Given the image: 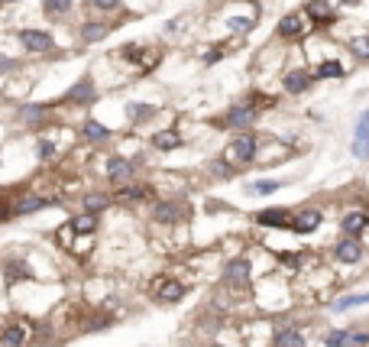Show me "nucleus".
Wrapping results in <instances>:
<instances>
[{
  "label": "nucleus",
  "instance_id": "obj_15",
  "mask_svg": "<svg viewBox=\"0 0 369 347\" xmlns=\"http://www.w3.org/2000/svg\"><path fill=\"white\" fill-rule=\"evenodd\" d=\"M26 341H29V331H26L23 324H7L3 335H0V344L3 347H23Z\"/></svg>",
  "mask_w": 369,
  "mask_h": 347
},
{
  "label": "nucleus",
  "instance_id": "obj_18",
  "mask_svg": "<svg viewBox=\"0 0 369 347\" xmlns=\"http://www.w3.org/2000/svg\"><path fill=\"white\" fill-rule=\"evenodd\" d=\"M366 227H369V214H366V211H350V214L344 218V231H346V234L357 237V234H363Z\"/></svg>",
  "mask_w": 369,
  "mask_h": 347
},
{
  "label": "nucleus",
  "instance_id": "obj_17",
  "mask_svg": "<svg viewBox=\"0 0 369 347\" xmlns=\"http://www.w3.org/2000/svg\"><path fill=\"white\" fill-rule=\"evenodd\" d=\"M107 175H111V182H126L133 175V162L113 156V159H107Z\"/></svg>",
  "mask_w": 369,
  "mask_h": 347
},
{
  "label": "nucleus",
  "instance_id": "obj_43",
  "mask_svg": "<svg viewBox=\"0 0 369 347\" xmlns=\"http://www.w3.org/2000/svg\"><path fill=\"white\" fill-rule=\"evenodd\" d=\"M3 3H13V0H3Z\"/></svg>",
  "mask_w": 369,
  "mask_h": 347
},
{
  "label": "nucleus",
  "instance_id": "obj_30",
  "mask_svg": "<svg viewBox=\"0 0 369 347\" xmlns=\"http://www.w3.org/2000/svg\"><path fill=\"white\" fill-rule=\"evenodd\" d=\"M279 182H272V179H259V182H253L249 185V192H256V195H272V192H279Z\"/></svg>",
  "mask_w": 369,
  "mask_h": 347
},
{
  "label": "nucleus",
  "instance_id": "obj_19",
  "mask_svg": "<svg viewBox=\"0 0 369 347\" xmlns=\"http://www.w3.org/2000/svg\"><path fill=\"white\" fill-rule=\"evenodd\" d=\"M81 137L91 140V143H104V140H111V127L98 124V120H85V127H81Z\"/></svg>",
  "mask_w": 369,
  "mask_h": 347
},
{
  "label": "nucleus",
  "instance_id": "obj_33",
  "mask_svg": "<svg viewBox=\"0 0 369 347\" xmlns=\"http://www.w3.org/2000/svg\"><path fill=\"white\" fill-rule=\"evenodd\" d=\"M346 337H350V331H331V335L324 337V344L327 347H346Z\"/></svg>",
  "mask_w": 369,
  "mask_h": 347
},
{
  "label": "nucleus",
  "instance_id": "obj_26",
  "mask_svg": "<svg viewBox=\"0 0 369 347\" xmlns=\"http://www.w3.org/2000/svg\"><path fill=\"white\" fill-rule=\"evenodd\" d=\"M314 78H344V65L340 62H320L318 65V72H314Z\"/></svg>",
  "mask_w": 369,
  "mask_h": 347
},
{
  "label": "nucleus",
  "instance_id": "obj_31",
  "mask_svg": "<svg viewBox=\"0 0 369 347\" xmlns=\"http://www.w3.org/2000/svg\"><path fill=\"white\" fill-rule=\"evenodd\" d=\"M68 10H72V0H46V13L49 16H62Z\"/></svg>",
  "mask_w": 369,
  "mask_h": 347
},
{
  "label": "nucleus",
  "instance_id": "obj_1",
  "mask_svg": "<svg viewBox=\"0 0 369 347\" xmlns=\"http://www.w3.org/2000/svg\"><path fill=\"white\" fill-rule=\"evenodd\" d=\"M256 149H259V140L253 137V133H240V137H234L230 149H227V159H234V162H253Z\"/></svg>",
  "mask_w": 369,
  "mask_h": 347
},
{
  "label": "nucleus",
  "instance_id": "obj_11",
  "mask_svg": "<svg viewBox=\"0 0 369 347\" xmlns=\"http://www.w3.org/2000/svg\"><path fill=\"white\" fill-rule=\"evenodd\" d=\"M311 81H314V75L305 72V68H295V72H288L282 78V85L288 94H301V91H308L311 88Z\"/></svg>",
  "mask_w": 369,
  "mask_h": 347
},
{
  "label": "nucleus",
  "instance_id": "obj_3",
  "mask_svg": "<svg viewBox=\"0 0 369 347\" xmlns=\"http://www.w3.org/2000/svg\"><path fill=\"white\" fill-rule=\"evenodd\" d=\"M20 42H23L29 52H49L55 42H52V33H42V29H23L20 33Z\"/></svg>",
  "mask_w": 369,
  "mask_h": 347
},
{
  "label": "nucleus",
  "instance_id": "obj_25",
  "mask_svg": "<svg viewBox=\"0 0 369 347\" xmlns=\"http://www.w3.org/2000/svg\"><path fill=\"white\" fill-rule=\"evenodd\" d=\"M42 208H49V201L29 195V198H23L20 205H16V214H33V211H42Z\"/></svg>",
  "mask_w": 369,
  "mask_h": 347
},
{
  "label": "nucleus",
  "instance_id": "obj_39",
  "mask_svg": "<svg viewBox=\"0 0 369 347\" xmlns=\"http://www.w3.org/2000/svg\"><path fill=\"white\" fill-rule=\"evenodd\" d=\"M221 55H223V52H221V49H210V52H204V62H208V65H214V62H221Z\"/></svg>",
  "mask_w": 369,
  "mask_h": 347
},
{
  "label": "nucleus",
  "instance_id": "obj_40",
  "mask_svg": "<svg viewBox=\"0 0 369 347\" xmlns=\"http://www.w3.org/2000/svg\"><path fill=\"white\" fill-rule=\"evenodd\" d=\"M282 263H288V266H298V263H301V257H292V253H288V257H282Z\"/></svg>",
  "mask_w": 369,
  "mask_h": 347
},
{
  "label": "nucleus",
  "instance_id": "obj_27",
  "mask_svg": "<svg viewBox=\"0 0 369 347\" xmlns=\"http://www.w3.org/2000/svg\"><path fill=\"white\" fill-rule=\"evenodd\" d=\"M126 111H130V120H133V124H139V120H149V117H156V107H152V104H130Z\"/></svg>",
  "mask_w": 369,
  "mask_h": 347
},
{
  "label": "nucleus",
  "instance_id": "obj_20",
  "mask_svg": "<svg viewBox=\"0 0 369 347\" xmlns=\"http://www.w3.org/2000/svg\"><path fill=\"white\" fill-rule=\"evenodd\" d=\"M152 143H156V149H162V153H172V149L182 146V137H178L175 130H162V133L152 137Z\"/></svg>",
  "mask_w": 369,
  "mask_h": 347
},
{
  "label": "nucleus",
  "instance_id": "obj_32",
  "mask_svg": "<svg viewBox=\"0 0 369 347\" xmlns=\"http://www.w3.org/2000/svg\"><path fill=\"white\" fill-rule=\"evenodd\" d=\"M149 195V185H126V188H120V198H146Z\"/></svg>",
  "mask_w": 369,
  "mask_h": 347
},
{
  "label": "nucleus",
  "instance_id": "obj_16",
  "mask_svg": "<svg viewBox=\"0 0 369 347\" xmlns=\"http://www.w3.org/2000/svg\"><path fill=\"white\" fill-rule=\"evenodd\" d=\"M20 120L26 127H39L42 120H49V104H26L23 114H20Z\"/></svg>",
  "mask_w": 369,
  "mask_h": 347
},
{
  "label": "nucleus",
  "instance_id": "obj_42",
  "mask_svg": "<svg viewBox=\"0 0 369 347\" xmlns=\"http://www.w3.org/2000/svg\"><path fill=\"white\" fill-rule=\"evenodd\" d=\"M210 347H223V344H210Z\"/></svg>",
  "mask_w": 369,
  "mask_h": 347
},
{
  "label": "nucleus",
  "instance_id": "obj_8",
  "mask_svg": "<svg viewBox=\"0 0 369 347\" xmlns=\"http://www.w3.org/2000/svg\"><path fill=\"white\" fill-rule=\"evenodd\" d=\"M152 218L162 224H175L184 218V205L182 201H159L156 208H152Z\"/></svg>",
  "mask_w": 369,
  "mask_h": 347
},
{
  "label": "nucleus",
  "instance_id": "obj_28",
  "mask_svg": "<svg viewBox=\"0 0 369 347\" xmlns=\"http://www.w3.org/2000/svg\"><path fill=\"white\" fill-rule=\"evenodd\" d=\"M350 52H353L357 59H369V33L350 39Z\"/></svg>",
  "mask_w": 369,
  "mask_h": 347
},
{
  "label": "nucleus",
  "instance_id": "obj_41",
  "mask_svg": "<svg viewBox=\"0 0 369 347\" xmlns=\"http://www.w3.org/2000/svg\"><path fill=\"white\" fill-rule=\"evenodd\" d=\"M344 7H357V3H363V0H340Z\"/></svg>",
  "mask_w": 369,
  "mask_h": 347
},
{
  "label": "nucleus",
  "instance_id": "obj_4",
  "mask_svg": "<svg viewBox=\"0 0 369 347\" xmlns=\"http://www.w3.org/2000/svg\"><path fill=\"white\" fill-rule=\"evenodd\" d=\"M353 156L357 159H369V111L359 117V124H357V133H353Z\"/></svg>",
  "mask_w": 369,
  "mask_h": 347
},
{
  "label": "nucleus",
  "instance_id": "obj_38",
  "mask_svg": "<svg viewBox=\"0 0 369 347\" xmlns=\"http://www.w3.org/2000/svg\"><path fill=\"white\" fill-rule=\"evenodd\" d=\"M91 3H94L98 10H117V7H120V0H91Z\"/></svg>",
  "mask_w": 369,
  "mask_h": 347
},
{
  "label": "nucleus",
  "instance_id": "obj_5",
  "mask_svg": "<svg viewBox=\"0 0 369 347\" xmlns=\"http://www.w3.org/2000/svg\"><path fill=\"white\" fill-rule=\"evenodd\" d=\"M152 292H156L162 302H182L184 285L178 283V279H156V283H152Z\"/></svg>",
  "mask_w": 369,
  "mask_h": 347
},
{
  "label": "nucleus",
  "instance_id": "obj_21",
  "mask_svg": "<svg viewBox=\"0 0 369 347\" xmlns=\"http://www.w3.org/2000/svg\"><path fill=\"white\" fill-rule=\"evenodd\" d=\"M94 227H98V214H91V211H85V214L72 218V231H74V234H91Z\"/></svg>",
  "mask_w": 369,
  "mask_h": 347
},
{
  "label": "nucleus",
  "instance_id": "obj_23",
  "mask_svg": "<svg viewBox=\"0 0 369 347\" xmlns=\"http://www.w3.org/2000/svg\"><path fill=\"white\" fill-rule=\"evenodd\" d=\"M107 205H111V198L104 192H87L85 195V211H91V214H100Z\"/></svg>",
  "mask_w": 369,
  "mask_h": 347
},
{
  "label": "nucleus",
  "instance_id": "obj_35",
  "mask_svg": "<svg viewBox=\"0 0 369 347\" xmlns=\"http://www.w3.org/2000/svg\"><path fill=\"white\" fill-rule=\"evenodd\" d=\"M20 276H26V270H23V263H7V285H13Z\"/></svg>",
  "mask_w": 369,
  "mask_h": 347
},
{
  "label": "nucleus",
  "instance_id": "obj_10",
  "mask_svg": "<svg viewBox=\"0 0 369 347\" xmlns=\"http://www.w3.org/2000/svg\"><path fill=\"white\" fill-rule=\"evenodd\" d=\"M333 253H337V260H340V263H359V260H363V244H359L357 237L350 234L346 240H340V244H337V250H333Z\"/></svg>",
  "mask_w": 369,
  "mask_h": 347
},
{
  "label": "nucleus",
  "instance_id": "obj_7",
  "mask_svg": "<svg viewBox=\"0 0 369 347\" xmlns=\"http://www.w3.org/2000/svg\"><path fill=\"white\" fill-rule=\"evenodd\" d=\"M292 211H285V208H266V211H259L256 214V221L262 224V227H292Z\"/></svg>",
  "mask_w": 369,
  "mask_h": 347
},
{
  "label": "nucleus",
  "instance_id": "obj_22",
  "mask_svg": "<svg viewBox=\"0 0 369 347\" xmlns=\"http://www.w3.org/2000/svg\"><path fill=\"white\" fill-rule=\"evenodd\" d=\"M107 33H111V29H107L104 23H85L81 26V39H85V42H100V39H107Z\"/></svg>",
  "mask_w": 369,
  "mask_h": 347
},
{
  "label": "nucleus",
  "instance_id": "obj_34",
  "mask_svg": "<svg viewBox=\"0 0 369 347\" xmlns=\"http://www.w3.org/2000/svg\"><path fill=\"white\" fill-rule=\"evenodd\" d=\"M346 347H369V335H366V331H350Z\"/></svg>",
  "mask_w": 369,
  "mask_h": 347
},
{
  "label": "nucleus",
  "instance_id": "obj_2",
  "mask_svg": "<svg viewBox=\"0 0 369 347\" xmlns=\"http://www.w3.org/2000/svg\"><path fill=\"white\" fill-rule=\"evenodd\" d=\"M223 283L234 285V289H246L249 285V263L246 260H230L223 270Z\"/></svg>",
  "mask_w": 369,
  "mask_h": 347
},
{
  "label": "nucleus",
  "instance_id": "obj_14",
  "mask_svg": "<svg viewBox=\"0 0 369 347\" xmlns=\"http://www.w3.org/2000/svg\"><path fill=\"white\" fill-rule=\"evenodd\" d=\"M279 36H285V39H301L305 36V23H301L298 13H288V16L279 20Z\"/></svg>",
  "mask_w": 369,
  "mask_h": 347
},
{
  "label": "nucleus",
  "instance_id": "obj_24",
  "mask_svg": "<svg viewBox=\"0 0 369 347\" xmlns=\"http://www.w3.org/2000/svg\"><path fill=\"white\" fill-rule=\"evenodd\" d=\"M275 347H305V337L298 335L295 328H285L275 335Z\"/></svg>",
  "mask_w": 369,
  "mask_h": 347
},
{
  "label": "nucleus",
  "instance_id": "obj_9",
  "mask_svg": "<svg viewBox=\"0 0 369 347\" xmlns=\"http://www.w3.org/2000/svg\"><path fill=\"white\" fill-rule=\"evenodd\" d=\"M256 117H259V111L253 104H240V107H234V111L227 114V124L236 127V130H246V127L256 124Z\"/></svg>",
  "mask_w": 369,
  "mask_h": 347
},
{
  "label": "nucleus",
  "instance_id": "obj_37",
  "mask_svg": "<svg viewBox=\"0 0 369 347\" xmlns=\"http://www.w3.org/2000/svg\"><path fill=\"white\" fill-rule=\"evenodd\" d=\"M52 156H55V146H52L49 140H42L39 143V159H52Z\"/></svg>",
  "mask_w": 369,
  "mask_h": 347
},
{
  "label": "nucleus",
  "instance_id": "obj_36",
  "mask_svg": "<svg viewBox=\"0 0 369 347\" xmlns=\"http://www.w3.org/2000/svg\"><path fill=\"white\" fill-rule=\"evenodd\" d=\"M230 29H234V33H249V29H253V20H240V16H236V20H230Z\"/></svg>",
  "mask_w": 369,
  "mask_h": 347
},
{
  "label": "nucleus",
  "instance_id": "obj_12",
  "mask_svg": "<svg viewBox=\"0 0 369 347\" xmlns=\"http://www.w3.org/2000/svg\"><path fill=\"white\" fill-rule=\"evenodd\" d=\"M98 98V91H94V85H91V78H81V81H74L72 88H68V94H65V101H78V104H87V101Z\"/></svg>",
  "mask_w": 369,
  "mask_h": 347
},
{
  "label": "nucleus",
  "instance_id": "obj_13",
  "mask_svg": "<svg viewBox=\"0 0 369 347\" xmlns=\"http://www.w3.org/2000/svg\"><path fill=\"white\" fill-rule=\"evenodd\" d=\"M305 13L314 20V23H333V20H337V10H333L331 3H324V0H311V3H305Z\"/></svg>",
  "mask_w": 369,
  "mask_h": 347
},
{
  "label": "nucleus",
  "instance_id": "obj_6",
  "mask_svg": "<svg viewBox=\"0 0 369 347\" xmlns=\"http://www.w3.org/2000/svg\"><path fill=\"white\" fill-rule=\"evenodd\" d=\"M320 211H314V208H308V211H298L295 218H292V231L295 234H311V231H318L320 227Z\"/></svg>",
  "mask_w": 369,
  "mask_h": 347
},
{
  "label": "nucleus",
  "instance_id": "obj_29",
  "mask_svg": "<svg viewBox=\"0 0 369 347\" xmlns=\"http://www.w3.org/2000/svg\"><path fill=\"white\" fill-rule=\"evenodd\" d=\"M369 302V292H359V296H350V298H340L337 302V311H346V309H357V305H366Z\"/></svg>",
  "mask_w": 369,
  "mask_h": 347
}]
</instances>
